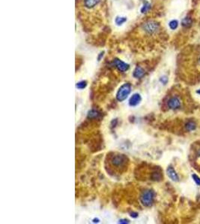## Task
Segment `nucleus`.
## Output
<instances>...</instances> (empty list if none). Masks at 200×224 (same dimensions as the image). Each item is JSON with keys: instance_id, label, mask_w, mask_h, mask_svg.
<instances>
[{"instance_id": "nucleus-1", "label": "nucleus", "mask_w": 200, "mask_h": 224, "mask_svg": "<svg viewBox=\"0 0 200 224\" xmlns=\"http://www.w3.org/2000/svg\"><path fill=\"white\" fill-rule=\"evenodd\" d=\"M108 171L111 173H122L128 165V158L121 153H111L107 156Z\"/></svg>"}, {"instance_id": "nucleus-2", "label": "nucleus", "mask_w": 200, "mask_h": 224, "mask_svg": "<svg viewBox=\"0 0 200 224\" xmlns=\"http://www.w3.org/2000/svg\"><path fill=\"white\" fill-rule=\"evenodd\" d=\"M154 200H155V192L152 190H145L140 195V202L145 207L152 206Z\"/></svg>"}, {"instance_id": "nucleus-3", "label": "nucleus", "mask_w": 200, "mask_h": 224, "mask_svg": "<svg viewBox=\"0 0 200 224\" xmlns=\"http://www.w3.org/2000/svg\"><path fill=\"white\" fill-rule=\"evenodd\" d=\"M130 92H131V85L130 83L123 84L118 88V91L116 93V95H115L117 101L120 102L124 101L128 97Z\"/></svg>"}, {"instance_id": "nucleus-4", "label": "nucleus", "mask_w": 200, "mask_h": 224, "mask_svg": "<svg viewBox=\"0 0 200 224\" xmlns=\"http://www.w3.org/2000/svg\"><path fill=\"white\" fill-rule=\"evenodd\" d=\"M143 29L148 35H154L160 29V25L158 22L149 20L143 24Z\"/></svg>"}, {"instance_id": "nucleus-5", "label": "nucleus", "mask_w": 200, "mask_h": 224, "mask_svg": "<svg viewBox=\"0 0 200 224\" xmlns=\"http://www.w3.org/2000/svg\"><path fill=\"white\" fill-rule=\"evenodd\" d=\"M113 64L120 72H122V73L127 71L129 70V68H130V65L124 62L121 60L118 59V58H115L114 60Z\"/></svg>"}, {"instance_id": "nucleus-6", "label": "nucleus", "mask_w": 200, "mask_h": 224, "mask_svg": "<svg viewBox=\"0 0 200 224\" xmlns=\"http://www.w3.org/2000/svg\"><path fill=\"white\" fill-rule=\"evenodd\" d=\"M142 100V97L140 94H134L131 96L129 99V105L130 107H135L138 105Z\"/></svg>"}, {"instance_id": "nucleus-7", "label": "nucleus", "mask_w": 200, "mask_h": 224, "mask_svg": "<svg viewBox=\"0 0 200 224\" xmlns=\"http://www.w3.org/2000/svg\"><path fill=\"white\" fill-rule=\"evenodd\" d=\"M168 106L170 109H178L181 106V100L178 97H172L169 99Z\"/></svg>"}, {"instance_id": "nucleus-8", "label": "nucleus", "mask_w": 200, "mask_h": 224, "mask_svg": "<svg viewBox=\"0 0 200 224\" xmlns=\"http://www.w3.org/2000/svg\"><path fill=\"white\" fill-rule=\"evenodd\" d=\"M167 176H169V178H170V179H172V181H174V182H178L179 181L178 175L177 174V173H176V171L175 170V169L172 166L168 167V168H167Z\"/></svg>"}, {"instance_id": "nucleus-9", "label": "nucleus", "mask_w": 200, "mask_h": 224, "mask_svg": "<svg viewBox=\"0 0 200 224\" xmlns=\"http://www.w3.org/2000/svg\"><path fill=\"white\" fill-rule=\"evenodd\" d=\"M100 116H101L100 112L98 111L97 110H95V109L90 110L88 112V114H87V117L88 119H90V120H96V119L100 118Z\"/></svg>"}, {"instance_id": "nucleus-10", "label": "nucleus", "mask_w": 200, "mask_h": 224, "mask_svg": "<svg viewBox=\"0 0 200 224\" xmlns=\"http://www.w3.org/2000/svg\"><path fill=\"white\" fill-rule=\"evenodd\" d=\"M145 71L143 70V67H140V66H137V67L135 68V70H133V76L136 79H140V78H142L143 76H144Z\"/></svg>"}, {"instance_id": "nucleus-11", "label": "nucleus", "mask_w": 200, "mask_h": 224, "mask_svg": "<svg viewBox=\"0 0 200 224\" xmlns=\"http://www.w3.org/2000/svg\"><path fill=\"white\" fill-rule=\"evenodd\" d=\"M100 1V0H84V5L86 8L91 9V8L97 6Z\"/></svg>"}, {"instance_id": "nucleus-12", "label": "nucleus", "mask_w": 200, "mask_h": 224, "mask_svg": "<svg viewBox=\"0 0 200 224\" xmlns=\"http://www.w3.org/2000/svg\"><path fill=\"white\" fill-rule=\"evenodd\" d=\"M192 23H193L192 19L189 17H184L181 21L182 26H183L184 27H186V28L190 27L191 25H192Z\"/></svg>"}, {"instance_id": "nucleus-13", "label": "nucleus", "mask_w": 200, "mask_h": 224, "mask_svg": "<svg viewBox=\"0 0 200 224\" xmlns=\"http://www.w3.org/2000/svg\"><path fill=\"white\" fill-rule=\"evenodd\" d=\"M127 17H116L115 19V23L117 26H121V25L124 24V23L127 22Z\"/></svg>"}, {"instance_id": "nucleus-14", "label": "nucleus", "mask_w": 200, "mask_h": 224, "mask_svg": "<svg viewBox=\"0 0 200 224\" xmlns=\"http://www.w3.org/2000/svg\"><path fill=\"white\" fill-rule=\"evenodd\" d=\"M87 85H88V84H87L86 81L83 80L76 84V88H77L78 90H83L86 88Z\"/></svg>"}, {"instance_id": "nucleus-15", "label": "nucleus", "mask_w": 200, "mask_h": 224, "mask_svg": "<svg viewBox=\"0 0 200 224\" xmlns=\"http://www.w3.org/2000/svg\"><path fill=\"white\" fill-rule=\"evenodd\" d=\"M150 8H151L150 4H149L148 2H145L144 5H143V7L141 8L140 11H141L142 14H146V13H147L148 11L150 10Z\"/></svg>"}, {"instance_id": "nucleus-16", "label": "nucleus", "mask_w": 200, "mask_h": 224, "mask_svg": "<svg viewBox=\"0 0 200 224\" xmlns=\"http://www.w3.org/2000/svg\"><path fill=\"white\" fill-rule=\"evenodd\" d=\"M178 26V21L176 20H172L169 23V27L172 29V30H175Z\"/></svg>"}, {"instance_id": "nucleus-17", "label": "nucleus", "mask_w": 200, "mask_h": 224, "mask_svg": "<svg viewBox=\"0 0 200 224\" xmlns=\"http://www.w3.org/2000/svg\"><path fill=\"white\" fill-rule=\"evenodd\" d=\"M196 124L193 123V122L190 121L186 124V129H187L188 131L194 130V129H196Z\"/></svg>"}, {"instance_id": "nucleus-18", "label": "nucleus", "mask_w": 200, "mask_h": 224, "mask_svg": "<svg viewBox=\"0 0 200 224\" xmlns=\"http://www.w3.org/2000/svg\"><path fill=\"white\" fill-rule=\"evenodd\" d=\"M192 178L193 179V181L196 182V184L197 185H199V186H200V178L196 174H193Z\"/></svg>"}, {"instance_id": "nucleus-19", "label": "nucleus", "mask_w": 200, "mask_h": 224, "mask_svg": "<svg viewBox=\"0 0 200 224\" xmlns=\"http://www.w3.org/2000/svg\"><path fill=\"white\" fill-rule=\"evenodd\" d=\"M160 81H161V83L164 84V85H167V82H168V78H167V76H162V77L160 79Z\"/></svg>"}, {"instance_id": "nucleus-20", "label": "nucleus", "mask_w": 200, "mask_h": 224, "mask_svg": "<svg viewBox=\"0 0 200 224\" xmlns=\"http://www.w3.org/2000/svg\"><path fill=\"white\" fill-rule=\"evenodd\" d=\"M130 221L127 219H121L118 220V223H123V224H126V223H129Z\"/></svg>"}, {"instance_id": "nucleus-21", "label": "nucleus", "mask_w": 200, "mask_h": 224, "mask_svg": "<svg viewBox=\"0 0 200 224\" xmlns=\"http://www.w3.org/2000/svg\"><path fill=\"white\" fill-rule=\"evenodd\" d=\"M130 214V217L133 218H137L139 215L137 212H134V211H132Z\"/></svg>"}, {"instance_id": "nucleus-22", "label": "nucleus", "mask_w": 200, "mask_h": 224, "mask_svg": "<svg viewBox=\"0 0 200 224\" xmlns=\"http://www.w3.org/2000/svg\"><path fill=\"white\" fill-rule=\"evenodd\" d=\"M103 52H100V54H99L98 57H97V61H100V59H101L102 58H103Z\"/></svg>"}, {"instance_id": "nucleus-23", "label": "nucleus", "mask_w": 200, "mask_h": 224, "mask_svg": "<svg viewBox=\"0 0 200 224\" xmlns=\"http://www.w3.org/2000/svg\"><path fill=\"white\" fill-rule=\"evenodd\" d=\"M98 222H99V220L97 219H97L93 220V223H98Z\"/></svg>"}, {"instance_id": "nucleus-24", "label": "nucleus", "mask_w": 200, "mask_h": 224, "mask_svg": "<svg viewBox=\"0 0 200 224\" xmlns=\"http://www.w3.org/2000/svg\"><path fill=\"white\" fill-rule=\"evenodd\" d=\"M197 155L200 156V150L198 151V153H197Z\"/></svg>"}, {"instance_id": "nucleus-25", "label": "nucleus", "mask_w": 200, "mask_h": 224, "mask_svg": "<svg viewBox=\"0 0 200 224\" xmlns=\"http://www.w3.org/2000/svg\"><path fill=\"white\" fill-rule=\"evenodd\" d=\"M196 93H197V94H200V89H199V90H198V91H196Z\"/></svg>"}]
</instances>
